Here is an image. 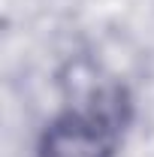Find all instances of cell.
<instances>
[{
    "instance_id": "6da1fadb",
    "label": "cell",
    "mask_w": 154,
    "mask_h": 157,
    "mask_svg": "<svg viewBox=\"0 0 154 157\" xmlns=\"http://www.w3.org/2000/svg\"><path fill=\"white\" fill-rule=\"evenodd\" d=\"M133 121V97L115 78H88L70 106L37 133L33 157H118Z\"/></svg>"
}]
</instances>
